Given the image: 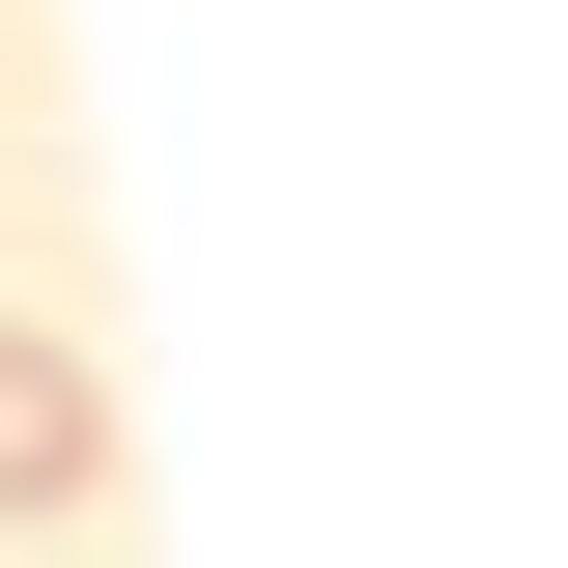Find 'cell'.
<instances>
[{
	"label": "cell",
	"instance_id": "6da1fadb",
	"mask_svg": "<svg viewBox=\"0 0 568 568\" xmlns=\"http://www.w3.org/2000/svg\"><path fill=\"white\" fill-rule=\"evenodd\" d=\"M85 455H114V398H85V342H29V313H0V511H58Z\"/></svg>",
	"mask_w": 568,
	"mask_h": 568
}]
</instances>
